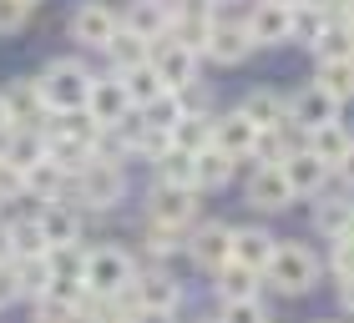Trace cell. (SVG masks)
Instances as JSON below:
<instances>
[{
  "label": "cell",
  "instance_id": "obj_1",
  "mask_svg": "<svg viewBox=\"0 0 354 323\" xmlns=\"http://www.w3.org/2000/svg\"><path fill=\"white\" fill-rule=\"evenodd\" d=\"M127 187H132V177H127L122 162H111V157H91L86 167L71 177L66 202L86 207V213H111V207H122V202H127Z\"/></svg>",
  "mask_w": 354,
  "mask_h": 323
},
{
  "label": "cell",
  "instance_id": "obj_2",
  "mask_svg": "<svg viewBox=\"0 0 354 323\" xmlns=\"http://www.w3.org/2000/svg\"><path fill=\"white\" fill-rule=\"evenodd\" d=\"M319 273H324V263H319L314 248H304V242H279L273 257H268V268H263V278H268V288H279L283 298H299V293H309L319 283Z\"/></svg>",
  "mask_w": 354,
  "mask_h": 323
},
{
  "label": "cell",
  "instance_id": "obj_3",
  "mask_svg": "<svg viewBox=\"0 0 354 323\" xmlns=\"http://www.w3.org/2000/svg\"><path fill=\"white\" fill-rule=\"evenodd\" d=\"M137 268H142L137 253L102 242V248L86 253V293H91V298H122L127 288L137 283Z\"/></svg>",
  "mask_w": 354,
  "mask_h": 323
},
{
  "label": "cell",
  "instance_id": "obj_4",
  "mask_svg": "<svg viewBox=\"0 0 354 323\" xmlns=\"http://www.w3.org/2000/svg\"><path fill=\"white\" fill-rule=\"evenodd\" d=\"M91 76L96 71H86L82 56H56V61H46V71L36 81H41V96H46L51 111H71V106H86Z\"/></svg>",
  "mask_w": 354,
  "mask_h": 323
},
{
  "label": "cell",
  "instance_id": "obj_5",
  "mask_svg": "<svg viewBox=\"0 0 354 323\" xmlns=\"http://www.w3.org/2000/svg\"><path fill=\"white\" fill-rule=\"evenodd\" d=\"M117 26H122V10H111L106 0H82V6L66 15V36L82 46V51H96V56L106 51V41L117 36Z\"/></svg>",
  "mask_w": 354,
  "mask_h": 323
},
{
  "label": "cell",
  "instance_id": "obj_6",
  "mask_svg": "<svg viewBox=\"0 0 354 323\" xmlns=\"http://www.w3.org/2000/svg\"><path fill=\"white\" fill-rule=\"evenodd\" d=\"M183 253L192 257V268H198V273H218V268L233 257V222H218V217L192 222Z\"/></svg>",
  "mask_w": 354,
  "mask_h": 323
},
{
  "label": "cell",
  "instance_id": "obj_7",
  "mask_svg": "<svg viewBox=\"0 0 354 323\" xmlns=\"http://www.w3.org/2000/svg\"><path fill=\"white\" fill-rule=\"evenodd\" d=\"M152 71L162 76L167 91H183V86H192V81L203 76V56L192 51V46H183L177 36H157L152 41Z\"/></svg>",
  "mask_w": 354,
  "mask_h": 323
},
{
  "label": "cell",
  "instance_id": "obj_8",
  "mask_svg": "<svg viewBox=\"0 0 354 323\" xmlns=\"http://www.w3.org/2000/svg\"><path fill=\"white\" fill-rule=\"evenodd\" d=\"M127 298H132L137 309H152V313H177L183 309V283H177L162 263H142L137 283L127 288Z\"/></svg>",
  "mask_w": 354,
  "mask_h": 323
},
{
  "label": "cell",
  "instance_id": "obj_9",
  "mask_svg": "<svg viewBox=\"0 0 354 323\" xmlns=\"http://www.w3.org/2000/svg\"><path fill=\"white\" fill-rule=\"evenodd\" d=\"M0 106H6V121H10V126H36V132H46V117H51V106H46L36 76H15V81H6V86H0Z\"/></svg>",
  "mask_w": 354,
  "mask_h": 323
},
{
  "label": "cell",
  "instance_id": "obj_10",
  "mask_svg": "<svg viewBox=\"0 0 354 323\" xmlns=\"http://www.w3.org/2000/svg\"><path fill=\"white\" fill-rule=\"evenodd\" d=\"M253 51H259V46L248 41V26L243 21H228V15L218 10L213 30H207V46H203V61H213V66H243Z\"/></svg>",
  "mask_w": 354,
  "mask_h": 323
},
{
  "label": "cell",
  "instance_id": "obj_11",
  "mask_svg": "<svg viewBox=\"0 0 354 323\" xmlns=\"http://www.w3.org/2000/svg\"><path fill=\"white\" fill-rule=\"evenodd\" d=\"M86 111H91V121L102 126V132H111V126H122L127 117H132V101H127V86H122V76H117V71L91 76Z\"/></svg>",
  "mask_w": 354,
  "mask_h": 323
},
{
  "label": "cell",
  "instance_id": "obj_12",
  "mask_svg": "<svg viewBox=\"0 0 354 323\" xmlns=\"http://www.w3.org/2000/svg\"><path fill=\"white\" fill-rule=\"evenodd\" d=\"M147 222H162V228H192L198 222V192L187 187H147Z\"/></svg>",
  "mask_w": 354,
  "mask_h": 323
},
{
  "label": "cell",
  "instance_id": "obj_13",
  "mask_svg": "<svg viewBox=\"0 0 354 323\" xmlns=\"http://www.w3.org/2000/svg\"><path fill=\"white\" fill-rule=\"evenodd\" d=\"M117 132V141H122V157H137V162H157L167 147H172V137L162 132V126H152L142 111H132L122 126H111Z\"/></svg>",
  "mask_w": 354,
  "mask_h": 323
},
{
  "label": "cell",
  "instance_id": "obj_14",
  "mask_svg": "<svg viewBox=\"0 0 354 323\" xmlns=\"http://www.w3.org/2000/svg\"><path fill=\"white\" fill-rule=\"evenodd\" d=\"M243 202L259 207V213H283L294 202V187H288L283 167H253L248 182H243Z\"/></svg>",
  "mask_w": 354,
  "mask_h": 323
},
{
  "label": "cell",
  "instance_id": "obj_15",
  "mask_svg": "<svg viewBox=\"0 0 354 323\" xmlns=\"http://www.w3.org/2000/svg\"><path fill=\"white\" fill-rule=\"evenodd\" d=\"M36 222L46 233V253L51 248H71V242H82V207L56 197V202H41L36 207Z\"/></svg>",
  "mask_w": 354,
  "mask_h": 323
},
{
  "label": "cell",
  "instance_id": "obj_16",
  "mask_svg": "<svg viewBox=\"0 0 354 323\" xmlns=\"http://www.w3.org/2000/svg\"><path fill=\"white\" fill-rule=\"evenodd\" d=\"M288 121H294L299 132H314V126H324V121H339V101L309 81L304 91L288 96Z\"/></svg>",
  "mask_w": 354,
  "mask_h": 323
},
{
  "label": "cell",
  "instance_id": "obj_17",
  "mask_svg": "<svg viewBox=\"0 0 354 323\" xmlns=\"http://www.w3.org/2000/svg\"><path fill=\"white\" fill-rule=\"evenodd\" d=\"M288 10L294 6H273V0H253L243 26L253 46H288Z\"/></svg>",
  "mask_w": 354,
  "mask_h": 323
},
{
  "label": "cell",
  "instance_id": "obj_18",
  "mask_svg": "<svg viewBox=\"0 0 354 323\" xmlns=\"http://www.w3.org/2000/svg\"><path fill=\"white\" fill-rule=\"evenodd\" d=\"M253 141H259V126H253L238 106L223 111V117H213V147H218V152L248 162V157H253Z\"/></svg>",
  "mask_w": 354,
  "mask_h": 323
},
{
  "label": "cell",
  "instance_id": "obj_19",
  "mask_svg": "<svg viewBox=\"0 0 354 323\" xmlns=\"http://www.w3.org/2000/svg\"><path fill=\"white\" fill-rule=\"evenodd\" d=\"M279 167H283V177H288V187H294V197H319V192H324V182H329V167H324V162H319L309 147L288 152Z\"/></svg>",
  "mask_w": 354,
  "mask_h": 323
},
{
  "label": "cell",
  "instance_id": "obj_20",
  "mask_svg": "<svg viewBox=\"0 0 354 323\" xmlns=\"http://www.w3.org/2000/svg\"><path fill=\"white\" fill-rule=\"evenodd\" d=\"M304 147H309V152L334 172V167L344 162V152L354 147V132H349L344 121H324V126H314V132H304Z\"/></svg>",
  "mask_w": 354,
  "mask_h": 323
},
{
  "label": "cell",
  "instance_id": "obj_21",
  "mask_svg": "<svg viewBox=\"0 0 354 323\" xmlns=\"http://www.w3.org/2000/svg\"><path fill=\"white\" fill-rule=\"evenodd\" d=\"M238 111L259 126V132H273V126H283L288 121V96H279V91H268V86H253L243 101H238Z\"/></svg>",
  "mask_w": 354,
  "mask_h": 323
},
{
  "label": "cell",
  "instance_id": "obj_22",
  "mask_svg": "<svg viewBox=\"0 0 354 323\" xmlns=\"http://www.w3.org/2000/svg\"><path fill=\"white\" fill-rule=\"evenodd\" d=\"M102 56H106V66L122 76V71L147 66V61H152V41H147V36H137V30H127V26H117V36L106 41V51H102Z\"/></svg>",
  "mask_w": 354,
  "mask_h": 323
},
{
  "label": "cell",
  "instance_id": "obj_23",
  "mask_svg": "<svg viewBox=\"0 0 354 323\" xmlns=\"http://www.w3.org/2000/svg\"><path fill=\"white\" fill-rule=\"evenodd\" d=\"M46 137L82 141V147L96 152V137H102V126L91 121V111H86V106H71V111H51V117H46Z\"/></svg>",
  "mask_w": 354,
  "mask_h": 323
},
{
  "label": "cell",
  "instance_id": "obj_24",
  "mask_svg": "<svg viewBox=\"0 0 354 323\" xmlns=\"http://www.w3.org/2000/svg\"><path fill=\"white\" fill-rule=\"evenodd\" d=\"M273 248H279V237H273L268 228H233V263L263 273L268 257H273Z\"/></svg>",
  "mask_w": 354,
  "mask_h": 323
},
{
  "label": "cell",
  "instance_id": "obj_25",
  "mask_svg": "<svg viewBox=\"0 0 354 323\" xmlns=\"http://www.w3.org/2000/svg\"><path fill=\"white\" fill-rule=\"evenodd\" d=\"M66 192H71V172L56 167L51 157L36 162V167L26 172V197L30 202H56V197H66Z\"/></svg>",
  "mask_w": 354,
  "mask_h": 323
},
{
  "label": "cell",
  "instance_id": "obj_26",
  "mask_svg": "<svg viewBox=\"0 0 354 323\" xmlns=\"http://www.w3.org/2000/svg\"><path fill=\"white\" fill-rule=\"evenodd\" d=\"M152 182L157 187H187V192H198V157L167 147L162 157L152 162Z\"/></svg>",
  "mask_w": 354,
  "mask_h": 323
},
{
  "label": "cell",
  "instance_id": "obj_27",
  "mask_svg": "<svg viewBox=\"0 0 354 323\" xmlns=\"http://www.w3.org/2000/svg\"><path fill=\"white\" fill-rule=\"evenodd\" d=\"M259 283H263V273H253V268H243V263H233V257L213 273V288H218V298H223V303L259 298Z\"/></svg>",
  "mask_w": 354,
  "mask_h": 323
},
{
  "label": "cell",
  "instance_id": "obj_28",
  "mask_svg": "<svg viewBox=\"0 0 354 323\" xmlns=\"http://www.w3.org/2000/svg\"><path fill=\"white\" fill-rule=\"evenodd\" d=\"M0 157H6L10 167L30 172L36 162H46V132H36V126H15V132L6 137V147H0Z\"/></svg>",
  "mask_w": 354,
  "mask_h": 323
},
{
  "label": "cell",
  "instance_id": "obj_29",
  "mask_svg": "<svg viewBox=\"0 0 354 323\" xmlns=\"http://www.w3.org/2000/svg\"><path fill=\"white\" fill-rule=\"evenodd\" d=\"M334 21V15L324 6H314V0H304V6L288 10V46H309L314 51V41L324 36V26Z\"/></svg>",
  "mask_w": 354,
  "mask_h": 323
},
{
  "label": "cell",
  "instance_id": "obj_30",
  "mask_svg": "<svg viewBox=\"0 0 354 323\" xmlns=\"http://www.w3.org/2000/svg\"><path fill=\"white\" fill-rule=\"evenodd\" d=\"M10 283H15V298L36 303L51 283V268H46V253L41 257H10Z\"/></svg>",
  "mask_w": 354,
  "mask_h": 323
},
{
  "label": "cell",
  "instance_id": "obj_31",
  "mask_svg": "<svg viewBox=\"0 0 354 323\" xmlns=\"http://www.w3.org/2000/svg\"><path fill=\"white\" fill-rule=\"evenodd\" d=\"M183 242H187V233L183 228H162V222H147V228H142V257H147V263H172L177 253H183Z\"/></svg>",
  "mask_w": 354,
  "mask_h": 323
},
{
  "label": "cell",
  "instance_id": "obj_32",
  "mask_svg": "<svg viewBox=\"0 0 354 323\" xmlns=\"http://www.w3.org/2000/svg\"><path fill=\"white\" fill-rule=\"evenodd\" d=\"M122 26L137 30V36H147V41L167 36V10H162V0H132L127 15H122Z\"/></svg>",
  "mask_w": 354,
  "mask_h": 323
},
{
  "label": "cell",
  "instance_id": "obj_33",
  "mask_svg": "<svg viewBox=\"0 0 354 323\" xmlns=\"http://www.w3.org/2000/svg\"><path fill=\"white\" fill-rule=\"evenodd\" d=\"M233 177H238V157L218 152V147L198 152V192H203V187H207V192H218V187H228Z\"/></svg>",
  "mask_w": 354,
  "mask_h": 323
},
{
  "label": "cell",
  "instance_id": "obj_34",
  "mask_svg": "<svg viewBox=\"0 0 354 323\" xmlns=\"http://www.w3.org/2000/svg\"><path fill=\"white\" fill-rule=\"evenodd\" d=\"M349 217H354V202L344 197V192H334V197H324V192H319V202H314V233L339 237Z\"/></svg>",
  "mask_w": 354,
  "mask_h": 323
},
{
  "label": "cell",
  "instance_id": "obj_35",
  "mask_svg": "<svg viewBox=\"0 0 354 323\" xmlns=\"http://www.w3.org/2000/svg\"><path fill=\"white\" fill-rule=\"evenodd\" d=\"M122 86H127V101H132V111L152 106L157 96L167 91V86H162V76L152 71V61H147V66H132V71H122Z\"/></svg>",
  "mask_w": 354,
  "mask_h": 323
},
{
  "label": "cell",
  "instance_id": "obj_36",
  "mask_svg": "<svg viewBox=\"0 0 354 323\" xmlns=\"http://www.w3.org/2000/svg\"><path fill=\"white\" fill-rule=\"evenodd\" d=\"M314 86H319V91H329L339 106L354 101V61H319Z\"/></svg>",
  "mask_w": 354,
  "mask_h": 323
},
{
  "label": "cell",
  "instance_id": "obj_37",
  "mask_svg": "<svg viewBox=\"0 0 354 323\" xmlns=\"http://www.w3.org/2000/svg\"><path fill=\"white\" fill-rule=\"evenodd\" d=\"M167 137H172V147H177V152L198 157V152H207V147H213V117H183V121H177Z\"/></svg>",
  "mask_w": 354,
  "mask_h": 323
},
{
  "label": "cell",
  "instance_id": "obj_38",
  "mask_svg": "<svg viewBox=\"0 0 354 323\" xmlns=\"http://www.w3.org/2000/svg\"><path fill=\"white\" fill-rule=\"evenodd\" d=\"M314 56L319 61H354V26L349 21H329L324 36L314 41Z\"/></svg>",
  "mask_w": 354,
  "mask_h": 323
},
{
  "label": "cell",
  "instance_id": "obj_39",
  "mask_svg": "<svg viewBox=\"0 0 354 323\" xmlns=\"http://www.w3.org/2000/svg\"><path fill=\"white\" fill-rule=\"evenodd\" d=\"M6 228H10V257H41V253H46V233H41L36 213L6 222Z\"/></svg>",
  "mask_w": 354,
  "mask_h": 323
},
{
  "label": "cell",
  "instance_id": "obj_40",
  "mask_svg": "<svg viewBox=\"0 0 354 323\" xmlns=\"http://www.w3.org/2000/svg\"><path fill=\"white\" fill-rule=\"evenodd\" d=\"M86 242H71V248H51L46 253V268H51V278H76L86 283Z\"/></svg>",
  "mask_w": 354,
  "mask_h": 323
},
{
  "label": "cell",
  "instance_id": "obj_41",
  "mask_svg": "<svg viewBox=\"0 0 354 323\" xmlns=\"http://www.w3.org/2000/svg\"><path fill=\"white\" fill-rule=\"evenodd\" d=\"M30 323H82V313H76V303H61L51 293H41L30 303Z\"/></svg>",
  "mask_w": 354,
  "mask_h": 323
},
{
  "label": "cell",
  "instance_id": "obj_42",
  "mask_svg": "<svg viewBox=\"0 0 354 323\" xmlns=\"http://www.w3.org/2000/svg\"><path fill=\"white\" fill-rule=\"evenodd\" d=\"M142 117H147L152 126H162V132H172V126L183 121V101H177V91H162L152 106H142Z\"/></svg>",
  "mask_w": 354,
  "mask_h": 323
},
{
  "label": "cell",
  "instance_id": "obj_43",
  "mask_svg": "<svg viewBox=\"0 0 354 323\" xmlns=\"http://www.w3.org/2000/svg\"><path fill=\"white\" fill-rule=\"evenodd\" d=\"M218 323H273V318L259 298H238V303H223L218 309Z\"/></svg>",
  "mask_w": 354,
  "mask_h": 323
},
{
  "label": "cell",
  "instance_id": "obj_44",
  "mask_svg": "<svg viewBox=\"0 0 354 323\" xmlns=\"http://www.w3.org/2000/svg\"><path fill=\"white\" fill-rule=\"evenodd\" d=\"M177 101H183V117H213V91H207L203 76L192 81V86L177 91Z\"/></svg>",
  "mask_w": 354,
  "mask_h": 323
},
{
  "label": "cell",
  "instance_id": "obj_45",
  "mask_svg": "<svg viewBox=\"0 0 354 323\" xmlns=\"http://www.w3.org/2000/svg\"><path fill=\"white\" fill-rule=\"evenodd\" d=\"M26 26H30V6H26V0H0V41L21 36Z\"/></svg>",
  "mask_w": 354,
  "mask_h": 323
},
{
  "label": "cell",
  "instance_id": "obj_46",
  "mask_svg": "<svg viewBox=\"0 0 354 323\" xmlns=\"http://www.w3.org/2000/svg\"><path fill=\"white\" fill-rule=\"evenodd\" d=\"M21 197H26V172L0 157V202H21Z\"/></svg>",
  "mask_w": 354,
  "mask_h": 323
},
{
  "label": "cell",
  "instance_id": "obj_47",
  "mask_svg": "<svg viewBox=\"0 0 354 323\" xmlns=\"http://www.w3.org/2000/svg\"><path fill=\"white\" fill-rule=\"evenodd\" d=\"M334 242V248H329V273H334V278H354V242H344V237H329Z\"/></svg>",
  "mask_w": 354,
  "mask_h": 323
},
{
  "label": "cell",
  "instance_id": "obj_48",
  "mask_svg": "<svg viewBox=\"0 0 354 323\" xmlns=\"http://www.w3.org/2000/svg\"><path fill=\"white\" fill-rule=\"evenodd\" d=\"M334 172H339V182H344V187L354 192V147L344 152V162H339V167H334Z\"/></svg>",
  "mask_w": 354,
  "mask_h": 323
},
{
  "label": "cell",
  "instance_id": "obj_49",
  "mask_svg": "<svg viewBox=\"0 0 354 323\" xmlns=\"http://www.w3.org/2000/svg\"><path fill=\"white\" fill-rule=\"evenodd\" d=\"M339 303H344V313H354V278L339 283Z\"/></svg>",
  "mask_w": 354,
  "mask_h": 323
},
{
  "label": "cell",
  "instance_id": "obj_50",
  "mask_svg": "<svg viewBox=\"0 0 354 323\" xmlns=\"http://www.w3.org/2000/svg\"><path fill=\"white\" fill-rule=\"evenodd\" d=\"M0 263H10V228L0 222Z\"/></svg>",
  "mask_w": 354,
  "mask_h": 323
},
{
  "label": "cell",
  "instance_id": "obj_51",
  "mask_svg": "<svg viewBox=\"0 0 354 323\" xmlns=\"http://www.w3.org/2000/svg\"><path fill=\"white\" fill-rule=\"evenodd\" d=\"M10 132H15V126L6 121V106H0V147H6V137H10Z\"/></svg>",
  "mask_w": 354,
  "mask_h": 323
},
{
  "label": "cell",
  "instance_id": "obj_52",
  "mask_svg": "<svg viewBox=\"0 0 354 323\" xmlns=\"http://www.w3.org/2000/svg\"><path fill=\"white\" fill-rule=\"evenodd\" d=\"M339 237H344V242H354V217L344 222V233H339Z\"/></svg>",
  "mask_w": 354,
  "mask_h": 323
},
{
  "label": "cell",
  "instance_id": "obj_53",
  "mask_svg": "<svg viewBox=\"0 0 354 323\" xmlns=\"http://www.w3.org/2000/svg\"><path fill=\"white\" fill-rule=\"evenodd\" d=\"M273 6H304V0H273Z\"/></svg>",
  "mask_w": 354,
  "mask_h": 323
},
{
  "label": "cell",
  "instance_id": "obj_54",
  "mask_svg": "<svg viewBox=\"0 0 354 323\" xmlns=\"http://www.w3.org/2000/svg\"><path fill=\"white\" fill-rule=\"evenodd\" d=\"M344 21H349V26H354V6H349V10H344Z\"/></svg>",
  "mask_w": 354,
  "mask_h": 323
},
{
  "label": "cell",
  "instance_id": "obj_55",
  "mask_svg": "<svg viewBox=\"0 0 354 323\" xmlns=\"http://www.w3.org/2000/svg\"><path fill=\"white\" fill-rule=\"evenodd\" d=\"M213 6H218V10H223V6H233V0H213Z\"/></svg>",
  "mask_w": 354,
  "mask_h": 323
},
{
  "label": "cell",
  "instance_id": "obj_56",
  "mask_svg": "<svg viewBox=\"0 0 354 323\" xmlns=\"http://www.w3.org/2000/svg\"><path fill=\"white\" fill-rule=\"evenodd\" d=\"M26 6H30V10H36V6H41V0H26Z\"/></svg>",
  "mask_w": 354,
  "mask_h": 323
},
{
  "label": "cell",
  "instance_id": "obj_57",
  "mask_svg": "<svg viewBox=\"0 0 354 323\" xmlns=\"http://www.w3.org/2000/svg\"><path fill=\"white\" fill-rule=\"evenodd\" d=\"M198 323H218V318H198Z\"/></svg>",
  "mask_w": 354,
  "mask_h": 323
},
{
  "label": "cell",
  "instance_id": "obj_58",
  "mask_svg": "<svg viewBox=\"0 0 354 323\" xmlns=\"http://www.w3.org/2000/svg\"><path fill=\"white\" fill-rule=\"evenodd\" d=\"M319 323H329V318H319Z\"/></svg>",
  "mask_w": 354,
  "mask_h": 323
}]
</instances>
